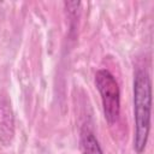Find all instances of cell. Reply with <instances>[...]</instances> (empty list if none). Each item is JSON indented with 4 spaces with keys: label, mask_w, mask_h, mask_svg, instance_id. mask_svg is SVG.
Returning <instances> with one entry per match:
<instances>
[{
    "label": "cell",
    "mask_w": 154,
    "mask_h": 154,
    "mask_svg": "<svg viewBox=\"0 0 154 154\" xmlns=\"http://www.w3.org/2000/svg\"><path fill=\"white\" fill-rule=\"evenodd\" d=\"M95 85L101 95L102 108L106 120L114 124L120 113V90L114 76L106 69L95 73Z\"/></svg>",
    "instance_id": "7a4b0ae2"
},
{
    "label": "cell",
    "mask_w": 154,
    "mask_h": 154,
    "mask_svg": "<svg viewBox=\"0 0 154 154\" xmlns=\"http://www.w3.org/2000/svg\"><path fill=\"white\" fill-rule=\"evenodd\" d=\"M79 148L82 154H103L94 132L87 126H83L79 132Z\"/></svg>",
    "instance_id": "277c9868"
},
{
    "label": "cell",
    "mask_w": 154,
    "mask_h": 154,
    "mask_svg": "<svg viewBox=\"0 0 154 154\" xmlns=\"http://www.w3.org/2000/svg\"><path fill=\"white\" fill-rule=\"evenodd\" d=\"M14 134V117L10 101L0 99V141L5 146L10 144Z\"/></svg>",
    "instance_id": "3957f363"
},
{
    "label": "cell",
    "mask_w": 154,
    "mask_h": 154,
    "mask_svg": "<svg viewBox=\"0 0 154 154\" xmlns=\"http://www.w3.org/2000/svg\"><path fill=\"white\" fill-rule=\"evenodd\" d=\"M152 116V82L148 72L143 69H137L134 76V149L141 154L144 152Z\"/></svg>",
    "instance_id": "6da1fadb"
}]
</instances>
